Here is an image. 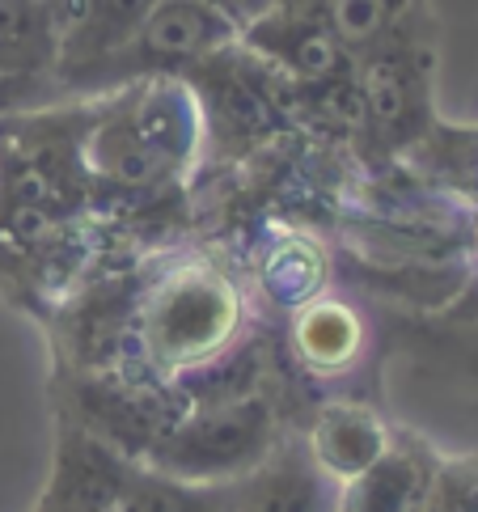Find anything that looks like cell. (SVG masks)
I'll return each instance as SVG.
<instances>
[{"instance_id":"1","label":"cell","mask_w":478,"mask_h":512,"mask_svg":"<svg viewBox=\"0 0 478 512\" xmlns=\"http://www.w3.org/2000/svg\"><path fill=\"white\" fill-rule=\"evenodd\" d=\"M191 149L195 98L174 77L132 81V89L115 102V111L102 115L94 136L98 166L127 187H149L157 178H170Z\"/></svg>"},{"instance_id":"2","label":"cell","mask_w":478,"mask_h":512,"mask_svg":"<svg viewBox=\"0 0 478 512\" xmlns=\"http://www.w3.org/2000/svg\"><path fill=\"white\" fill-rule=\"evenodd\" d=\"M237 43V26L208 0H157L153 13L119 51L64 85H115L140 77H182L212 51Z\"/></svg>"},{"instance_id":"3","label":"cell","mask_w":478,"mask_h":512,"mask_svg":"<svg viewBox=\"0 0 478 512\" xmlns=\"http://www.w3.org/2000/svg\"><path fill=\"white\" fill-rule=\"evenodd\" d=\"M275 441V419L263 398H237L195 411L153 445V466L187 483H237L263 462Z\"/></svg>"},{"instance_id":"4","label":"cell","mask_w":478,"mask_h":512,"mask_svg":"<svg viewBox=\"0 0 478 512\" xmlns=\"http://www.w3.org/2000/svg\"><path fill=\"white\" fill-rule=\"evenodd\" d=\"M237 326L233 288L208 267L170 276L144 309V343L165 364H195L212 356Z\"/></svg>"},{"instance_id":"5","label":"cell","mask_w":478,"mask_h":512,"mask_svg":"<svg viewBox=\"0 0 478 512\" xmlns=\"http://www.w3.org/2000/svg\"><path fill=\"white\" fill-rule=\"evenodd\" d=\"M254 56H263L280 77L301 85H326L347 77V47L330 34V26L309 9V0H292L275 13L259 17L237 34Z\"/></svg>"},{"instance_id":"6","label":"cell","mask_w":478,"mask_h":512,"mask_svg":"<svg viewBox=\"0 0 478 512\" xmlns=\"http://www.w3.org/2000/svg\"><path fill=\"white\" fill-rule=\"evenodd\" d=\"M127 470L106 441L85 432H64V449L55 462V479L43 500V512H110L119 504Z\"/></svg>"},{"instance_id":"7","label":"cell","mask_w":478,"mask_h":512,"mask_svg":"<svg viewBox=\"0 0 478 512\" xmlns=\"http://www.w3.org/2000/svg\"><path fill=\"white\" fill-rule=\"evenodd\" d=\"M385 449H390V432L364 407H330L314 424V457L326 474L352 483L364 470H373Z\"/></svg>"},{"instance_id":"8","label":"cell","mask_w":478,"mask_h":512,"mask_svg":"<svg viewBox=\"0 0 478 512\" xmlns=\"http://www.w3.org/2000/svg\"><path fill=\"white\" fill-rule=\"evenodd\" d=\"M60 64V26L47 0H0V72L47 77Z\"/></svg>"},{"instance_id":"9","label":"cell","mask_w":478,"mask_h":512,"mask_svg":"<svg viewBox=\"0 0 478 512\" xmlns=\"http://www.w3.org/2000/svg\"><path fill=\"white\" fill-rule=\"evenodd\" d=\"M242 487L187 483L161 470H127L115 512H242Z\"/></svg>"},{"instance_id":"10","label":"cell","mask_w":478,"mask_h":512,"mask_svg":"<svg viewBox=\"0 0 478 512\" xmlns=\"http://www.w3.org/2000/svg\"><path fill=\"white\" fill-rule=\"evenodd\" d=\"M330 34L347 47V56H364L381 43H390L394 34L419 26V0H309Z\"/></svg>"},{"instance_id":"11","label":"cell","mask_w":478,"mask_h":512,"mask_svg":"<svg viewBox=\"0 0 478 512\" xmlns=\"http://www.w3.org/2000/svg\"><path fill=\"white\" fill-rule=\"evenodd\" d=\"M242 512H330L322 483L297 453L280 457L259 483L242 487Z\"/></svg>"},{"instance_id":"12","label":"cell","mask_w":478,"mask_h":512,"mask_svg":"<svg viewBox=\"0 0 478 512\" xmlns=\"http://www.w3.org/2000/svg\"><path fill=\"white\" fill-rule=\"evenodd\" d=\"M360 322L343 305H309L297 318V347L314 369H339L360 352Z\"/></svg>"},{"instance_id":"13","label":"cell","mask_w":478,"mask_h":512,"mask_svg":"<svg viewBox=\"0 0 478 512\" xmlns=\"http://www.w3.org/2000/svg\"><path fill=\"white\" fill-rule=\"evenodd\" d=\"M322 276H326V263L314 250V242H284V246H275V254L267 259V288H271V297L284 305L314 297L322 288Z\"/></svg>"},{"instance_id":"14","label":"cell","mask_w":478,"mask_h":512,"mask_svg":"<svg viewBox=\"0 0 478 512\" xmlns=\"http://www.w3.org/2000/svg\"><path fill=\"white\" fill-rule=\"evenodd\" d=\"M428 512H478V453L436 462Z\"/></svg>"},{"instance_id":"15","label":"cell","mask_w":478,"mask_h":512,"mask_svg":"<svg viewBox=\"0 0 478 512\" xmlns=\"http://www.w3.org/2000/svg\"><path fill=\"white\" fill-rule=\"evenodd\" d=\"M208 5H216V9L225 13L229 22L237 26V34H242L246 26H254V22H259V17L275 13L280 5H292V0H208Z\"/></svg>"}]
</instances>
